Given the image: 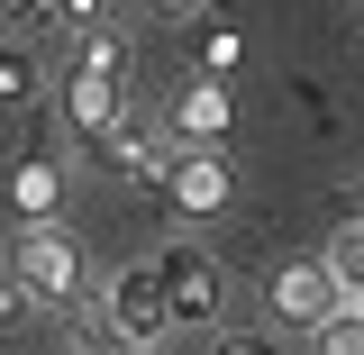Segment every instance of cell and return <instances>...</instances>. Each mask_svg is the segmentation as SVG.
<instances>
[{
	"instance_id": "cell-1",
	"label": "cell",
	"mask_w": 364,
	"mask_h": 355,
	"mask_svg": "<svg viewBox=\"0 0 364 355\" xmlns=\"http://www.w3.org/2000/svg\"><path fill=\"white\" fill-rule=\"evenodd\" d=\"M119 83H128V37H109V18H100V28H82L73 64H64V83H55L64 128L82 137L91 155H100V137L119 128Z\"/></svg>"
},
{
	"instance_id": "cell-2",
	"label": "cell",
	"mask_w": 364,
	"mask_h": 355,
	"mask_svg": "<svg viewBox=\"0 0 364 355\" xmlns=\"http://www.w3.org/2000/svg\"><path fill=\"white\" fill-rule=\"evenodd\" d=\"M146 273H155V292H164V319H173V337H182V328H219V310H228V265L210 255V246L173 237V246H164Z\"/></svg>"
},
{
	"instance_id": "cell-3",
	"label": "cell",
	"mask_w": 364,
	"mask_h": 355,
	"mask_svg": "<svg viewBox=\"0 0 364 355\" xmlns=\"http://www.w3.org/2000/svg\"><path fill=\"white\" fill-rule=\"evenodd\" d=\"M9 273L28 282V301H46V310H73V301L91 292L82 246H73L55 219H28V228H18V246H9Z\"/></svg>"
},
{
	"instance_id": "cell-4",
	"label": "cell",
	"mask_w": 364,
	"mask_h": 355,
	"mask_svg": "<svg viewBox=\"0 0 364 355\" xmlns=\"http://www.w3.org/2000/svg\"><path fill=\"white\" fill-rule=\"evenodd\" d=\"M355 301H364V292H355V282H337L318 255H291V265L264 273V310L282 319V328H301V337H310L328 310H355Z\"/></svg>"
},
{
	"instance_id": "cell-5",
	"label": "cell",
	"mask_w": 364,
	"mask_h": 355,
	"mask_svg": "<svg viewBox=\"0 0 364 355\" xmlns=\"http://www.w3.org/2000/svg\"><path fill=\"white\" fill-rule=\"evenodd\" d=\"M100 328H109L128 355H155L164 337H173L164 292H155V273H146V265H128V273H109V282H100Z\"/></svg>"
},
{
	"instance_id": "cell-6",
	"label": "cell",
	"mask_w": 364,
	"mask_h": 355,
	"mask_svg": "<svg viewBox=\"0 0 364 355\" xmlns=\"http://www.w3.org/2000/svg\"><path fill=\"white\" fill-rule=\"evenodd\" d=\"M155 191L173 201L182 219H219L228 201H237V174H228L219 146H173V155H164V174H155Z\"/></svg>"
},
{
	"instance_id": "cell-7",
	"label": "cell",
	"mask_w": 364,
	"mask_h": 355,
	"mask_svg": "<svg viewBox=\"0 0 364 355\" xmlns=\"http://www.w3.org/2000/svg\"><path fill=\"white\" fill-rule=\"evenodd\" d=\"M164 155H173V128L128 119V110H119V128L100 137V164H109V174H128V182H155V174H164Z\"/></svg>"
},
{
	"instance_id": "cell-8",
	"label": "cell",
	"mask_w": 364,
	"mask_h": 355,
	"mask_svg": "<svg viewBox=\"0 0 364 355\" xmlns=\"http://www.w3.org/2000/svg\"><path fill=\"white\" fill-rule=\"evenodd\" d=\"M173 146H219L228 128H237V110H228V91H219V73H200V83H182L173 91Z\"/></svg>"
},
{
	"instance_id": "cell-9",
	"label": "cell",
	"mask_w": 364,
	"mask_h": 355,
	"mask_svg": "<svg viewBox=\"0 0 364 355\" xmlns=\"http://www.w3.org/2000/svg\"><path fill=\"white\" fill-rule=\"evenodd\" d=\"M9 201H18L28 219H55V201H64V174H55L46 155H18V164H9Z\"/></svg>"
},
{
	"instance_id": "cell-10",
	"label": "cell",
	"mask_w": 364,
	"mask_h": 355,
	"mask_svg": "<svg viewBox=\"0 0 364 355\" xmlns=\"http://www.w3.org/2000/svg\"><path fill=\"white\" fill-rule=\"evenodd\" d=\"M318 265L337 273V282H355V292H364V201H355V210H337L328 246H318Z\"/></svg>"
},
{
	"instance_id": "cell-11",
	"label": "cell",
	"mask_w": 364,
	"mask_h": 355,
	"mask_svg": "<svg viewBox=\"0 0 364 355\" xmlns=\"http://www.w3.org/2000/svg\"><path fill=\"white\" fill-rule=\"evenodd\" d=\"M310 346H318V355H364V301H355V310H328V319L310 328Z\"/></svg>"
},
{
	"instance_id": "cell-12",
	"label": "cell",
	"mask_w": 364,
	"mask_h": 355,
	"mask_svg": "<svg viewBox=\"0 0 364 355\" xmlns=\"http://www.w3.org/2000/svg\"><path fill=\"white\" fill-rule=\"evenodd\" d=\"M0 100H9V110H18V100H37V64H28V55H9V46H0Z\"/></svg>"
},
{
	"instance_id": "cell-13",
	"label": "cell",
	"mask_w": 364,
	"mask_h": 355,
	"mask_svg": "<svg viewBox=\"0 0 364 355\" xmlns=\"http://www.w3.org/2000/svg\"><path fill=\"white\" fill-rule=\"evenodd\" d=\"M237 55H246L237 28H210V37H200V73H237Z\"/></svg>"
},
{
	"instance_id": "cell-14",
	"label": "cell",
	"mask_w": 364,
	"mask_h": 355,
	"mask_svg": "<svg viewBox=\"0 0 364 355\" xmlns=\"http://www.w3.org/2000/svg\"><path fill=\"white\" fill-rule=\"evenodd\" d=\"M28 310H37V301H28V282L9 273V255H0V328H18Z\"/></svg>"
},
{
	"instance_id": "cell-15",
	"label": "cell",
	"mask_w": 364,
	"mask_h": 355,
	"mask_svg": "<svg viewBox=\"0 0 364 355\" xmlns=\"http://www.w3.org/2000/svg\"><path fill=\"white\" fill-rule=\"evenodd\" d=\"M210 355H282V346H273L264 328H228V337H219V346H210Z\"/></svg>"
},
{
	"instance_id": "cell-16",
	"label": "cell",
	"mask_w": 364,
	"mask_h": 355,
	"mask_svg": "<svg viewBox=\"0 0 364 355\" xmlns=\"http://www.w3.org/2000/svg\"><path fill=\"white\" fill-rule=\"evenodd\" d=\"M55 18H64V28H100V18H109V0H55Z\"/></svg>"
},
{
	"instance_id": "cell-17",
	"label": "cell",
	"mask_w": 364,
	"mask_h": 355,
	"mask_svg": "<svg viewBox=\"0 0 364 355\" xmlns=\"http://www.w3.org/2000/svg\"><path fill=\"white\" fill-rule=\"evenodd\" d=\"M0 18H9V28H28V18H55V0H0Z\"/></svg>"
},
{
	"instance_id": "cell-18",
	"label": "cell",
	"mask_w": 364,
	"mask_h": 355,
	"mask_svg": "<svg viewBox=\"0 0 364 355\" xmlns=\"http://www.w3.org/2000/svg\"><path fill=\"white\" fill-rule=\"evenodd\" d=\"M146 9H164V18H191V9H200V0H146Z\"/></svg>"
},
{
	"instance_id": "cell-19",
	"label": "cell",
	"mask_w": 364,
	"mask_h": 355,
	"mask_svg": "<svg viewBox=\"0 0 364 355\" xmlns=\"http://www.w3.org/2000/svg\"><path fill=\"white\" fill-rule=\"evenodd\" d=\"M355 9H364V0H355Z\"/></svg>"
},
{
	"instance_id": "cell-20",
	"label": "cell",
	"mask_w": 364,
	"mask_h": 355,
	"mask_svg": "<svg viewBox=\"0 0 364 355\" xmlns=\"http://www.w3.org/2000/svg\"><path fill=\"white\" fill-rule=\"evenodd\" d=\"M355 201H364V191H355Z\"/></svg>"
}]
</instances>
